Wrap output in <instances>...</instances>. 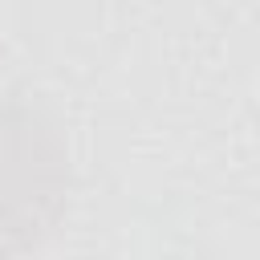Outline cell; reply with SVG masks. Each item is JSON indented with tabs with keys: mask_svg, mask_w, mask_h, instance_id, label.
Returning <instances> with one entry per match:
<instances>
[{
	"mask_svg": "<svg viewBox=\"0 0 260 260\" xmlns=\"http://www.w3.org/2000/svg\"><path fill=\"white\" fill-rule=\"evenodd\" d=\"M69 150L41 102L0 89V260L37 252L69 211Z\"/></svg>",
	"mask_w": 260,
	"mask_h": 260,
	"instance_id": "1",
	"label": "cell"
}]
</instances>
